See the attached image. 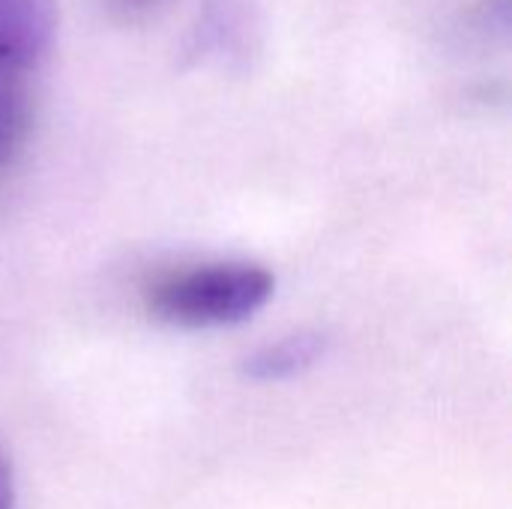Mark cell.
<instances>
[{
    "label": "cell",
    "mask_w": 512,
    "mask_h": 509,
    "mask_svg": "<svg viewBox=\"0 0 512 509\" xmlns=\"http://www.w3.org/2000/svg\"><path fill=\"white\" fill-rule=\"evenodd\" d=\"M276 294V276L246 258L198 261L153 276L144 309L153 321L177 330H225L252 321Z\"/></svg>",
    "instance_id": "obj_1"
},
{
    "label": "cell",
    "mask_w": 512,
    "mask_h": 509,
    "mask_svg": "<svg viewBox=\"0 0 512 509\" xmlns=\"http://www.w3.org/2000/svg\"><path fill=\"white\" fill-rule=\"evenodd\" d=\"M258 42V15L249 0H207L198 12L192 33L186 36V54L192 63L210 60L222 66H240L252 57Z\"/></svg>",
    "instance_id": "obj_2"
},
{
    "label": "cell",
    "mask_w": 512,
    "mask_h": 509,
    "mask_svg": "<svg viewBox=\"0 0 512 509\" xmlns=\"http://www.w3.org/2000/svg\"><path fill=\"white\" fill-rule=\"evenodd\" d=\"M54 0H0V78H21L54 45Z\"/></svg>",
    "instance_id": "obj_3"
},
{
    "label": "cell",
    "mask_w": 512,
    "mask_h": 509,
    "mask_svg": "<svg viewBox=\"0 0 512 509\" xmlns=\"http://www.w3.org/2000/svg\"><path fill=\"white\" fill-rule=\"evenodd\" d=\"M327 351V339L321 333H291L279 342H270L258 348L252 357H246V378L255 384H282L291 378H300L315 363H321Z\"/></svg>",
    "instance_id": "obj_4"
},
{
    "label": "cell",
    "mask_w": 512,
    "mask_h": 509,
    "mask_svg": "<svg viewBox=\"0 0 512 509\" xmlns=\"http://www.w3.org/2000/svg\"><path fill=\"white\" fill-rule=\"evenodd\" d=\"M33 99L21 78H0V174L9 171L33 135Z\"/></svg>",
    "instance_id": "obj_5"
},
{
    "label": "cell",
    "mask_w": 512,
    "mask_h": 509,
    "mask_svg": "<svg viewBox=\"0 0 512 509\" xmlns=\"http://www.w3.org/2000/svg\"><path fill=\"white\" fill-rule=\"evenodd\" d=\"M114 15L126 18V21H138V18H147V15H156L162 12L171 0H102Z\"/></svg>",
    "instance_id": "obj_6"
},
{
    "label": "cell",
    "mask_w": 512,
    "mask_h": 509,
    "mask_svg": "<svg viewBox=\"0 0 512 509\" xmlns=\"http://www.w3.org/2000/svg\"><path fill=\"white\" fill-rule=\"evenodd\" d=\"M15 501H18V495H15V474H12L9 459L0 450V509H15Z\"/></svg>",
    "instance_id": "obj_7"
}]
</instances>
